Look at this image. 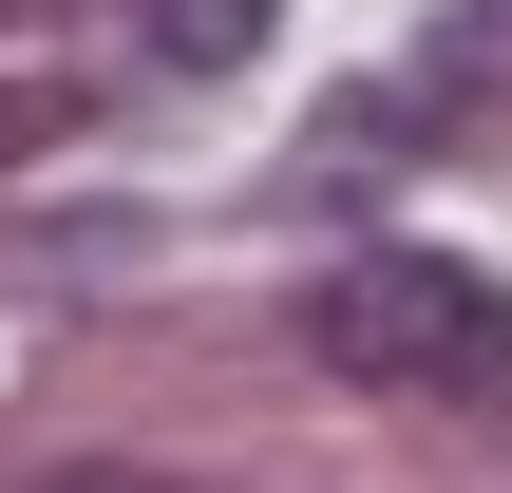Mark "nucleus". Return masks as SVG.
<instances>
[{
    "label": "nucleus",
    "instance_id": "4",
    "mask_svg": "<svg viewBox=\"0 0 512 493\" xmlns=\"http://www.w3.org/2000/svg\"><path fill=\"white\" fill-rule=\"evenodd\" d=\"M38 133H76V95H38V76H0V152H38Z\"/></svg>",
    "mask_w": 512,
    "mask_h": 493
},
{
    "label": "nucleus",
    "instance_id": "1",
    "mask_svg": "<svg viewBox=\"0 0 512 493\" xmlns=\"http://www.w3.org/2000/svg\"><path fill=\"white\" fill-rule=\"evenodd\" d=\"M304 342H323L342 380H380V399L512 418V285H494V266H456V247H361V266H323Z\"/></svg>",
    "mask_w": 512,
    "mask_h": 493
},
{
    "label": "nucleus",
    "instance_id": "3",
    "mask_svg": "<svg viewBox=\"0 0 512 493\" xmlns=\"http://www.w3.org/2000/svg\"><path fill=\"white\" fill-rule=\"evenodd\" d=\"M19 493H171L152 456H57V475H19Z\"/></svg>",
    "mask_w": 512,
    "mask_h": 493
},
{
    "label": "nucleus",
    "instance_id": "2",
    "mask_svg": "<svg viewBox=\"0 0 512 493\" xmlns=\"http://www.w3.org/2000/svg\"><path fill=\"white\" fill-rule=\"evenodd\" d=\"M247 38H266V0H152V57L171 76H228Z\"/></svg>",
    "mask_w": 512,
    "mask_h": 493
}]
</instances>
